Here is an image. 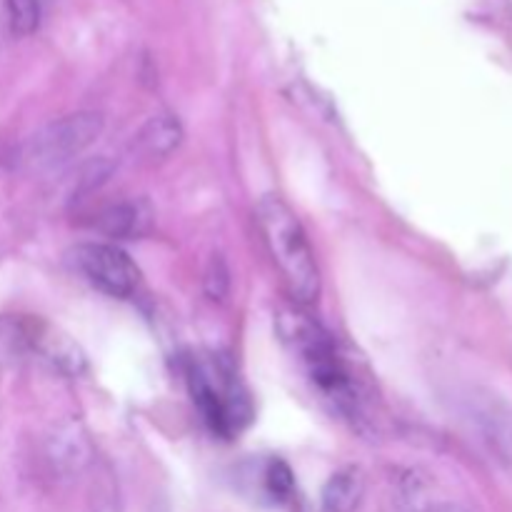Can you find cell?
Masks as SVG:
<instances>
[{
	"mask_svg": "<svg viewBox=\"0 0 512 512\" xmlns=\"http://www.w3.org/2000/svg\"><path fill=\"white\" fill-rule=\"evenodd\" d=\"M475 423H478L480 435L490 453L503 463L505 468H512V405L503 398H478L475 403Z\"/></svg>",
	"mask_w": 512,
	"mask_h": 512,
	"instance_id": "cell-7",
	"label": "cell"
},
{
	"mask_svg": "<svg viewBox=\"0 0 512 512\" xmlns=\"http://www.w3.org/2000/svg\"><path fill=\"white\" fill-rule=\"evenodd\" d=\"M363 475L358 468H343L330 475L320 495V510L323 512H353L363 498Z\"/></svg>",
	"mask_w": 512,
	"mask_h": 512,
	"instance_id": "cell-10",
	"label": "cell"
},
{
	"mask_svg": "<svg viewBox=\"0 0 512 512\" xmlns=\"http://www.w3.org/2000/svg\"><path fill=\"white\" fill-rule=\"evenodd\" d=\"M103 128L105 118L95 110H80V113L53 120L30 138V163L35 168H58L88 150L100 138Z\"/></svg>",
	"mask_w": 512,
	"mask_h": 512,
	"instance_id": "cell-4",
	"label": "cell"
},
{
	"mask_svg": "<svg viewBox=\"0 0 512 512\" xmlns=\"http://www.w3.org/2000/svg\"><path fill=\"white\" fill-rule=\"evenodd\" d=\"M435 512H465V510L458 508V505H443V508H438Z\"/></svg>",
	"mask_w": 512,
	"mask_h": 512,
	"instance_id": "cell-15",
	"label": "cell"
},
{
	"mask_svg": "<svg viewBox=\"0 0 512 512\" xmlns=\"http://www.w3.org/2000/svg\"><path fill=\"white\" fill-rule=\"evenodd\" d=\"M150 223H153V210L145 200H120V203L108 205L95 218V228L100 233L118 240L140 238V235L148 233Z\"/></svg>",
	"mask_w": 512,
	"mask_h": 512,
	"instance_id": "cell-8",
	"label": "cell"
},
{
	"mask_svg": "<svg viewBox=\"0 0 512 512\" xmlns=\"http://www.w3.org/2000/svg\"><path fill=\"white\" fill-rule=\"evenodd\" d=\"M73 263L90 285L110 298H130L140 285V270L120 248L108 243H83L73 250Z\"/></svg>",
	"mask_w": 512,
	"mask_h": 512,
	"instance_id": "cell-5",
	"label": "cell"
},
{
	"mask_svg": "<svg viewBox=\"0 0 512 512\" xmlns=\"http://www.w3.org/2000/svg\"><path fill=\"white\" fill-rule=\"evenodd\" d=\"M188 385L193 403L198 405L200 415L213 433L233 435L248 425L253 408L228 360L215 358V363L210 365L193 363L188 368Z\"/></svg>",
	"mask_w": 512,
	"mask_h": 512,
	"instance_id": "cell-3",
	"label": "cell"
},
{
	"mask_svg": "<svg viewBox=\"0 0 512 512\" xmlns=\"http://www.w3.org/2000/svg\"><path fill=\"white\" fill-rule=\"evenodd\" d=\"M93 512H120V510L118 505H115V500H103V503H100Z\"/></svg>",
	"mask_w": 512,
	"mask_h": 512,
	"instance_id": "cell-14",
	"label": "cell"
},
{
	"mask_svg": "<svg viewBox=\"0 0 512 512\" xmlns=\"http://www.w3.org/2000/svg\"><path fill=\"white\" fill-rule=\"evenodd\" d=\"M255 220L270 258L278 265L295 303L313 305L320 298V270L315 250L298 215L280 195H265L255 205Z\"/></svg>",
	"mask_w": 512,
	"mask_h": 512,
	"instance_id": "cell-1",
	"label": "cell"
},
{
	"mask_svg": "<svg viewBox=\"0 0 512 512\" xmlns=\"http://www.w3.org/2000/svg\"><path fill=\"white\" fill-rule=\"evenodd\" d=\"M263 490L278 503L293 498L295 493V475L283 460H270L263 470Z\"/></svg>",
	"mask_w": 512,
	"mask_h": 512,
	"instance_id": "cell-12",
	"label": "cell"
},
{
	"mask_svg": "<svg viewBox=\"0 0 512 512\" xmlns=\"http://www.w3.org/2000/svg\"><path fill=\"white\" fill-rule=\"evenodd\" d=\"M45 463L58 480H73L83 475L93 463V443L78 420H65L55 425L45 438Z\"/></svg>",
	"mask_w": 512,
	"mask_h": 512,
	"instance_id": "cell-6",
	"label": "cell"
},
{
	"mask_svg": "<svg viewBox=\"0 0 512 512\" xmlns=\"http://www.w3.org/2000/svg\"><path fill=\"white\" fill-rule=\"evenodd\" d=\"M280 335L293 348L305 373L313 380L315 388L340 410V413H358V390L345 368L343 358L335 350L330 335L318 323L303 315L300 310H285L278 318Z\"/></svg>",
	"mask_w": 512,
	"mask_h": 512,
	"instance_id": "cell-2",
	"label": "cell"
},
{
	"mask_svg": "<svg viewBox=\"0 0 512 512\" xmlns=\"http://www.w3.org/2000/svg\"><path fill=\"white\" fill-rule=\"evenodd\" d=\"M180 143H183L180 120L170 113H158L138 130L133 148L143 160H163L178 150Z\"/></svg>",
	"mask_w": 512,
	"mask_h": 512,
	"instance_id": "cell-9",
	"label": "cell"
},
{
	"mask_svg": "<svg viewBox=\"0 0 512 512\" xmlns=\"http://www.w3.org/2000/svg\"><path fill=\"white\" fill-rule=\"evenodd\" d=\"M10 30L15 35H30L38 30L43 15V0H5Z\"/></svg>",
	"mask_w": 512,
	"mask_h": 512,
	"instance_id": "cell-11",
	"label": "cell"
},
{
	"mask_svg": "<svg viewBox=\"0 0 512 512\" xmlns=\"http://www.w3.org/2000/svg\"><path fill=\"white\" fill-rule=\"evenodd\" d=\"M203 290L213 303H223L230 293V268L220 253L210 255L203 270Z\"/></svg>",
	"mask_w": 512,
	"mask_h": 512,
	"instance_id": "cell-13",
	"label": "cell"
}]
</instances>
